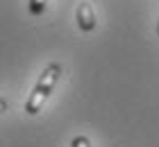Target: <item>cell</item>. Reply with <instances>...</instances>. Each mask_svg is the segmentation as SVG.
<instances>
[{"instance_id":"5","label":"cell","mask_w":159,"mask_h":147,"mask_svg":"<svg viewBox=\"0 0 159 147\" xmlns=\"http://www.w3.org/2000/svg\"><path fill=\"white\" fill-rule=\"evenodd\" d=\"M7 106H9V104H7V100H5V97H0V113L7 111Z\"/></svg>"},{"instance_id":"2","label":"cell","mask_w":159,"mask_h":147,"mask_svg":"<svg viewBox=\"0 0 159 147\" xmlns=\"http://www.w3.org/2000/svg\"><path fill=\"white\" fill-rule=\"evenodd\" d=\"M77 25L82 32H91L96 27V14H93V7L89 2H80L77 7Z\"/></svg>"},{"instance_id":"3","label":"cell","mask_w":159,"mask_h":147,"mask_svg":"<svg viewBox=\"0 0 159 147\" xmlns=\"http://www.w3.org/2000/svg\"><path fill=\"white\" fill-rule=\"evenodd\" d=\"M46 2H48V0H30V14H32V16H39V14H43V9H46Z\"/></svg>"},{"instance_id":"4","label":"cell","mask_w":159,"mask_h":147,"mask_svg":"<svg viewBox=\"0 0 159 147\" xmlns=\"http://www.w3.org/2000/svg\"><path fill=\"white\" fill-rule=\"evenodd\" d=\"M70 147H91V143H89L86 136H75L73 143H70Z\"/></svg>"},{"instance_id":"1","label":"cell","mask_w":159,"mask_h":147,"mask_svg":"<svg viewBox=\"0 0 159 147\" xmlns=\"http://www.w3.org/2000/svg\"><path fill=\"white\" fill-rule=\"evenodd\" d=\"M59 75H61V66L59 63H50L48 68L43 70V75L39 77V82H37V86H34V91L30 95V100H27V104H25V111L30 115H37L41 111L43 102H46L48 95L52 93V88L57 84V79H59Z\"/></svg>"},{"instance_id":"6","label":"cell","mask_w":159,"mask_h":147,"mask_svg":"<svg viewBox=\"0 0 159 147\" xmlns=\"http://www.w3.org/2000/svg\"><path fill=\"white\" fill-rule=\"evenodd\" d=\"M157 34H159V23H157Z\"/></svg>"}]
</instances>
